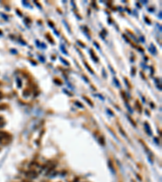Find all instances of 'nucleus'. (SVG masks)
<instances>
[{
	"label": "nucleus",
	"instance_id": "nucleus-8",
	"mask_svg": "<svg viewBox=\"0 0 162 182\" xmlns=\"http://www.w3.org/2000/svg\"><path fill=\"white\" fill-rule=\"evenodd\" d=\"M3 96H4V95H3V93L0 91V100H2L3 98Z\"/></svg>",
	"mask_w": 162,
	"mask_h": 182
},
{
	"label": "nucleus",
	"instance_id": "nucleus-6",
	"mask_svg": "<svg viewBox=\"0 0 162 182\" xmlns=\"http://www.w3.org/2000/svg\"><path fill=\"white\" fill-rule=\"evenodd\" d=\"M84 100H86V101H87V102H88V103H89V105H90L91 106H93V102H92V101H91L90 100H89V99H88V98H87V97H84Z\"/></svg>",
	"mask_w": 162,
	"mask_h": 182
},
{
	"label": "nucleus",
	"instance_id": "nucleus-11",
	"mask_svg": "<svg viewBox=\"0 0 162 182\" xmlns=\"http://www.w3.org/2000/svg\"><path fill=\"white\" fill-rule=\"evenodd\" d=\"M61 61H62V62H64V63H65V64H66V65H68V63H67V62H66V61H65V60H64V59H63V58H61Z\"/></svg>",
	"mask_w": 162,
	"mask_h": 182
},
{
	"label": "nucleus",
	"instance_id": "nucleus-3",
	"mask_svg": "<svg viewBox=\"0 0 162 182\" xmlns=\"http://www.w3.org/2000/svg\"><path fill=\"white\" fill-rule=\"evenodd\" d=\"M4 125H5V120L3 117L0 116V127L4 126Z\"/></svg>",
	"mask_w": 162,
	"mask_h": 182
},
{
	"label": "nucleus",
	"instance_id": "nucleus-2",
	"mask_svg": "<svg viewBox=\"0 0 162 182\" xmlns=\"http://www.w3.org/2000/svg\"><path fill=\"white\" fill-rule=\"evenodd\" d=\"M25 176H26L29 179H35L37 178V176H38V173L35 170H32V169H30L29 171H27L25 172Z\"/></svg>",
	"mask_w": 162,
	"mask_h": 182
},
{
	"label": "nucleus",
	"instance_id": "nucleus-1",
	"mask_svg": "<svg viewBox=\"0 0 162 182\" xmlns=\"http://www.w3.org/2000/svg\"><path fill=\"white\" fill-rule=\"evenodd\" d=\"M11 141V135L7 131L0 129V143L2 145H8Z\"/></svg>",
	"mask_w": 162,
	"mask_h": 182
},
{
	"label": "nucleus",
	"instance_id": "nucleus-10",
	"mask_svg": "<svg viewBox=\"0 0 162 182\" xmlns=\"http://www.w3.org/2000/svg\"><path fill=\"white\" fill-rule=\"evenodd\" d=\"M22 182H32V180H26V179H24L22 180Z\"/></svg>",
	"mask_w": 162,
	"mask_h": 182
},
{
	"label": "nucleus",
	"instance_id": "nucleus-7",
	"mask_svg": "<svg viewBox=\"0 0 162 182\" xmlns=\"http://www.w3.org/2000/svg\"><path fill=\"white\" fill-rule=\"evenodd\" d=\"M85 66H86V67H87V69H88V70H89V71H90L91 73H93V70H92V69L90 68V66H89V65H88V64L85 63Z\"/></svg>",
	"mask_w": 162,
	"mask_h": 182
},
{
	"label": "nucleus",
	"instance_id": "nucleus-4",
	"mask_svg": "<svg viewBox=\"0 0 162 182\" xmlns=\"http://www.w3.org/2000/svg\"><path fill=\"white\" fill-rule=\"evenodd\" d=\"M145 128H147V132H148V135H151V129H150V126H148V123H145Z\"/></svg>",
	"mask_w": 162,
	"mask_h": 182
},
{
	"label": "nucleus",
	"instance_id": "nucleus-5",
	"mask_svg": "<svg viewBox=\"0 0 162 182\" xmlns=\"http://www.w3.org/2000/svg\"><path fill=\"white\" fill-rule=\"evenodd\" d=\"M8 108V105L6 104H0V110H4Z\"/></svg>",
	"mask_w": 162,
	"mask_h": 182
},
{
	"label": "nucleus",
	"instance_id": "nucleus-9",
	"mask_svg": "<svg viewBox=\"0 0 162 182\" xmlns=\"http://www.w3.org/2000/svg\"><path fill=\"white\" fill-rule=\"evenodd\" d=\"M75 104H76V105H77L79 106V107H81V108H83V107H84V106L82 105V104L79 103V102H78V101H76V102H75Z\"/></svg>",
	"mask_w": 162,
	"mask_h": 182
}]
</instances>
